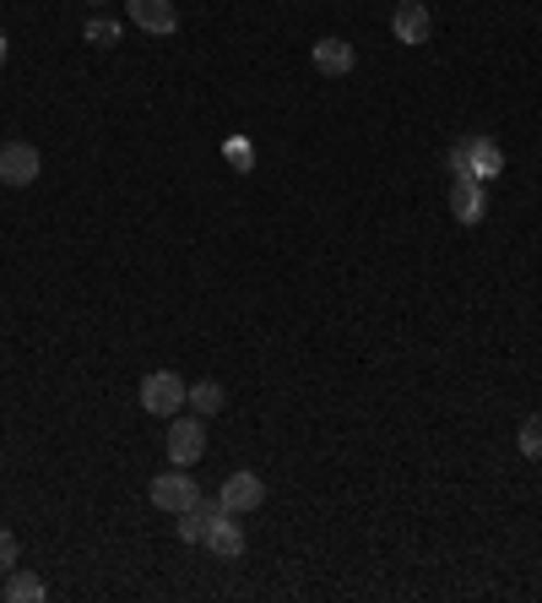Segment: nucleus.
Listing matches in <instances>:
<instances>
[{"instance_id":"7ed1b4c3","label":"nucleus","mask_w":542,"mask_h":603,"mask_svg":"<svg viewBox=\"0 0 542 603\" xmlns=\"http://www.w3.org/2000/svg\"><path fill=\"white\" fill-rule=\"evenodd\" d=\"M168 462L174 467H190V462H201V452H207V419L201 414H190V419H179L174 414V425H168Z\"/></svg>"},{"instance_id":"f03ea898","label":"nucleus","mask_w":542,"mask_h":603,"mask_svg":"<svg viewBox=\"0 0 542 603\" xmlns=\"http://www.w3.org/2000/svg\"><path fill=\"white\" fill-rule=\"evenodd\" d=\"M196 500H201V484L190 478V467H168V473L152 478V506H157V511H174V517H179V511H190Z\"/></svg>"},{"instance_id":"f3484780","label":"nucleus","mask_w":542,"mask_h":603,"mask_svg":"<svg viewBox=\"0 0 542 603\" xmlns=\"http://www.w3.org/2000/svg\"><path fill=\"white\" fill-rule=\"evenodd\" d=\"M445 169H450V179H456V174H467V137H461V142H450V152H445Z\"/></svg>"},{"instance_id":"a211bd4d","label":"nucleus","mask_w":542,"mask_h":603,"mask_svg":"<svg viewBox=\"0 0 542 603\" xmlns=\"http://www.w3.org/2000/svg\"><path fill=\"white\" fill-rule=\"evenodd\" d=\"M0 66H5V33H0Z\"/></svg>"},{"instance_id":"6ab92c4d","label":"nucleus","mask_w":542,"mask_h":603,"mask_svg":"<svg viewBox=\"0 0 542 603\" xmlns=\"http://www.w3.org/2000/svg\"><path fill=\"white\" fill-rule=\"evenodd\" d=\"M98 5H104V0H98Z\"/></svg>"},{"instance_id":"f257e3e1","label":"nucleus","mask_w":542,"mask_h":603,"mask_svg":"<svg viewBox=\"0 0 542 603\" xmlns=\"http://www.w3.org/2000/svg\"><path fill=\"white\" fill-rule=\"evenodd\" d=\"M185 397H190V386H185L174 370H152V375H141V408H146V414L174 419V414H185Z\"/></svg>"},{"instance_id":"2eb2a0df","label":"nucleus","mask_w":542,"mask_h":603,"mask_svg":"<svg viewBox=\"0 0 542 603\" xmlns=\"http://www.w3.org/2000/svg\"><path fill=\"white\" fill-rule=\"evenodd\" d=\"M516 447H521V456H542V414L521 419V430H516Z\"/></svg>"},{"instance_id":"39448f33","label":"nucleus","mask_w":542,"mask_h":603,"mask_svg":"<svg viewBox=\"0 0 542 603\" xmlns=\"http://www.w3.org/2000/svg\"><path fill=\"white\" fill-rule=\"evenodd\" d=\"M38 148H27V142H0V185H33L38 179Z\"/></svg>"},{"instance_id":"ddd939ff","label":"nucleus","mask_w":542,"mask_h":603,"mask_svg":"<svg viewBox=\"0 0 542 603\" xmlns=\"http://www.w3.org/2000/svg\"><path fill=\"white\" fill-rule=\"evenodd\" d=\"M223 403H228L223 381H196V386H190V397H185V408H190V414H201V419L223 414Z\"/></svg>"},{"instance_id":"423d86ee","label":"nucleus","mask_w":542,"mask_h":603,"mask_svg":"<svg viewBox=\"0 0 542 603\" xmlns=\"http://www.w3.org/2000/svg\"><path fill=\"white\" fill-rule=\"evenodd\" d=\"M391 33H397V44H428V33H434V16H428V5H423V0H397Z\"/></svg>"},{"instance_id":"9b49d317","label":"nucleus","mask_w":542,"mask_h":603,"mask_svg":"<svg viewBox=\"0 0 542 603\" xmlns=\"http://www.w3.org/2000/svg\"><path fill=\"white\" fill-rule=\"evenodd\" d=\"M207 549H212L217 560H239V555H245V533H239L234 511H223V517L207 527Z\"/></svg>"},{"instance_id":"0eeeda50","label":"nucleus","mask_w":542,"mask_h":603,"mask_svg":"<svg viewBox=\"0 0 542 603\" xmlns=\"http://www.w3.org/2000/svg\"><path fill=\"white\" fill-rule=\"evenodd\" d=\"M450 218L456 223H483V179H472V174H456L450 179Z\"/></svg>"},{"instance_id":"f8f14e48","label":"nucleus","mask_w":542,"mask_h":603,"mask_svg":"<svg viewBox=\"0 0 542 603\" xmlns=\"http://www.w3.org/2000/svg\"><path fill=\"white\" fill-rule=\"evenodd\" d=\"M0 599H11V603H44V599H49V588H44V577H33V571H5Z\"/></svg>"},{"instance_id":"1a4fd4ad","label":"nucleus","mask_w":542,"mask_h":603,"mask_svg":"<svg viewBox=\"0 0 542 603\" xmlns=\"http://www.w3.org/2000/svg\"><path fill=\"white\" fill-rule=\"evenodd\" d=\"M126 11H131V22L141 33H174L179 27L174 0H126Z\"/></svg>"},{"instance_id":"20e7f679","label":"nucleus","mask_w":542,"mask_h":603,"mask_svg":"<svg viewBox=\"0 0 542 603\" xmlns=\"http://www.w3.org/2000/svg\"><path fill=\"white\" fill-rule=\"evenodd\" d=\"M217 500H223L234 517H245V511H261V506H267V478H261V473H250V467H239V473H228V478H223Z\"/></svg>"},{"instance_id":"dca6fc26","label":"nucleus","mask_w":542,"mask_h":603,"mask_svg":"<svg viewBox=\"0 0 542 603\" xmlns=\"http://www.w3.org/2000/svg\"><path fill=\"white\" fill-rule=\"evenodd\" d=\"M16 555H22V549H16V538L0 527V577H5V571H16Z\"/></svg>"},{"instance_id":"9d476101","label":"nucleus","mask_w":542,"mask_h":603,"mask_svg":"<svg viewBox=\"0 0 542 603\" xmlns=\"http://www.w3.org/2000/svg\"><path fill=\"white\" fill-rule=\"evenodd\" d=\"M309 60H315L320 77H347V71H353V44H347V38H315Z\"/></svg>"},{"instance_id":"4468645a","label":"nucleus","mask_w":542,"mask_h":603,"mask_svg":"<svg viewBox=\"0 0 542 603\" xmlns=\"http://www.w3.org/2000/svg\"><path fill=\"white\" fill-rule=\"evenodd\" d=\"M82 38H87V44H98V49H115V44H120V22L98 11V16H87V27H82Z\"/></svg>"},{"instance_id":"6e6552de","label":"nucleus","mask_w":542,"mask_h":603,"mask_svg":"<svg viewBox=\"0 0 542 603\" xmlns=\"http://www.w3.org/2000/svg\"><path fill=\"white\" fill-rule=\"evenodd\" d=\"M467 174L483 179V185H494L505 174V152H499L494 137H467Z\"/></svg>"}]
</instances>
